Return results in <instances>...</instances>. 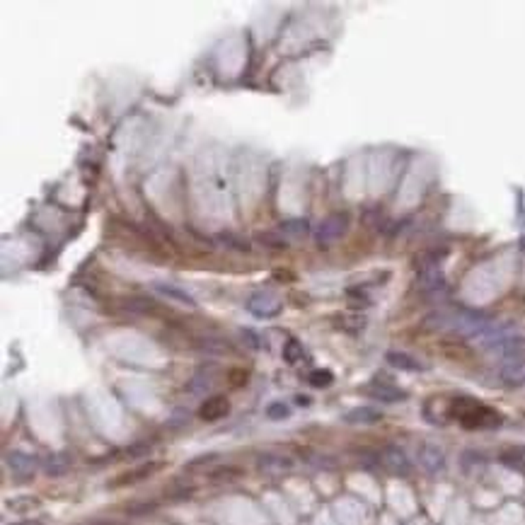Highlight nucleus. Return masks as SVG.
I'll use <instances>...</instances> for the list:
<instances>
[{
    "instance_id": "1",
    "label": "nucleus",
    "mask_w": 525,
    "mask_h": 525,
    "mask_svg": "<svg viewBox=\"0 0 525 525\" xmlns=\"http://www.w3.org/2000/svg\"><path fill=\"white\" fill-rule=\"evenodd\" d=\"M450 417L458 419L465 429H496L501 426V414L494 412L487 404H480L477 400H470V397H460V400H453L450 404Z\"/></svg>"
},
{
    "instance_id": "2",
    "label": "nucleus",
    "mask_w": 525,
    "mask_h": 525,
    "mask_svg": "<svg viewBox=\"0 0 525 525\" xmlns=\"http://www.w3.org/2000/svg\"><path fill=\"white\" fill-rule=\"evenodd\" d=\"M346 230H349V216L346 213H332V216H327L317 225L315 240H317L319 247H329L332 243H337Z\"/></svg>"
},
{
    "instance_id": "3",
    "label": "nucleus",
    "mask_w": 525,
    "mask_h": 525,
    "mask_svg": "<svg viewBox=\"0 0 525 525\" xmlns=\"http://www.w3.org/2000/svg\"><path fill=\"white\" fill-rule=\"evenodd\" d=\"M380 465L385 467L390 475L395 477H409L412 475V463H409L407 453H404L402 448H397V445H385V448L380 450Z\"/></svg>"
},
{
    "instance_id": "4",
    "label": "nucleus",
    "mask_w": 525,
    "mask_h": 525,
    "mask_svg": "<svg viewBox=\"0 0 525 525\" xmlns=\"http://www.w3.org/2000/svg\"><path fill=\"white\" fill-rule=\"evenodd\" d=\"M5 465L13 472L15 480H20V482H27L36 475V460L31 458V455L22 453V450H10V453H5Z\"/></svg>"
},
{
    "instance_id": "5",
    "label": "nucleus",
    "mask_w": 525,
    "mask_h": 525,
    "mask_svg": "<svg viewBox=\"0 0 525 525\" xmlns=\"http://www.w3.org/2000/svg\"><path fill=\"white\" fill-rule=\"evenodd\" d=\"M247 310L254 317L271 319V317H276V315H281L283 303L278 301L276 296H271V293H254L247 301Z\"/></svg>"
},
{
    "instance_id": "6",
    "label": "nucleus",
    "mask_w": 525,
    "mask_h": 525,
    "mask_svg": "<svg viewBox=\"0 0 525 525\" xmlns=\"http://www.w3.org/2000/svg\"><path fill=\"white\" fill-rule=\"evenodd\" d=\"M160 467H162V463H157V460H153V463H143V465L134 467V470L122 472L117 480L109 482V487H112V489H119V487L138 484V482H143V480H148V477H153L155 472L160 470Z\"/></svg>"
},
{
    "instance_id": "7",
    "label": "nucleus",
    "mask_w": 525,
    "mask_h": 525,
    "mask_svg": "<svg viewBox=\"0 0 525 525\" xmlns=\"http://www.w3.org/2000/svg\"><path fill=\"white\" fill-rule=\"evenodd\" d=\"M417 458H419V465H422L429 475H438V472L445 470L443 450H440L438 445H433V443H424L422 448H419Z\"/></svg>"
},
{
    "instance_id": "8",
    "label": "nucleus",
    "mask_w": 525,
    "mask_h": 525,
    "mask_svg": "<svg viewBox=\"0 0 525 525\" xmlns=\"http://www.w3.org/2000/svg\"><path fill=\"white\" fill-rule=\"evenodd\" d=\"M417 286L426 296H438L440 291H445V278L438 266H424V269H419Z\"/></svg>"
},
{
    "instance_id": "9",
    "label": "nucleus",
    "mask_w": 525,
    "mask_h": 525,
    "mask_svg": "<svg viewBox=\"0 0 525 525\" xmlns=\"http://www.w3.org/2000/svg\"><path fill=\"white\" fill-rule=\"evenodd\" d=\"M498 377L506 387L525 385V359H511L498 368Z\"/></svg>"
},
{
    "instance_id": "10",
    "label": "nucleus",
    "mask_w": 525,
    "mask_h": 525,
    "mask_svg": "<svg viewBox=\"0 0 525 525\" xmlns=\"http://www.w3.org/2000/svg\"><path fill=\"white\" fill-rule=\"evenodd\" d=\"M491 351H496L503 359H525V337H501L498 341L489 346Z\"/></svg>"
},
{
    "instance_id": "11",
    "label": "nucleus",
    "mask_w": 525,
    "mask_h": 525,
    "mask_svg": "<svg viewBox=\"0 0 525 525\" xmlns=\"http://www.w3.org/2000/svg\"><path fill=\"white\" fill-rule=\"evenodd\" d=\"M228 412H230V402L225 400L223 395H213L199 407V419H203V422H218V419H223Z\"/></svg>"
},
{
    "instance_id": "12",
    "label": "nucleus",
    "mask_w": 525,
    "mask_h": 525,
    "mask_svg": "<svg viewBox=\"0 0 525 525\" xmlns=\"http://www.w3.org/2000/svg\"><path fill=\"white\" fill-rule=\"evenodd\" d=\"M153 291L160 293L162 298H167V301H172V303H180V305H187V308H196V301H194V296H189L185 288L175 286V283L157 281V283H153Z\"/></svg>"
},
{
    "instance_id": "13",
    "label": "nucleus",
    "mask_w": 525,
    "mask_h": 525,
    "mask_svg": "<svg viewBox=\"0 0 525 525\" xmlns=\"http://www.w3.org/2000/svg\"><path fill=\"white\" fill-rule=\"evenodd\" d=\"M366 395H371L373 400H380V402L407 400V392L400 390V387H395V385H390V382H373V385L366 387Z\"/></svg>"
},
{
    "instance_id": "14",
    "label": "nucleus",
    "mask_w": 525,
    "mask_h": 525,
    "mask_svg": "<svg viewBox=\"0 0 525 525\" xmlns=\"http://www.w3.org/2000/svg\"><path fill=\"white\" fill-rule=\"evenodd\" d=\"M257 467H259V472H264L269 477H281L293 470V460L283 458V455H261Z\"/></svg>"
},
{
    "instance_id": "15",
    "label": "nucleus",
    "mask_w": 525,
    "mask_h": 525,
    "mask_svg": "<svg viewBox=\"0 0 525 525\" xmlns=\"http://www.w3.org/2000/svg\"><path fill=\"white\" fill-rule=\"evenodd\" d=\"M385 361L392 366V368H400V371H409V373H417V371H424V366L419 364L414 356L404 354V351H387Z\"/></svg>"
},
{
    "instance_id": "16",
    "label": "nucleus",
    "mask_w": 525,
    "mask_h": 525,
    "mask_svg": "<svg viewBox=\"0 0 525 525\" xmlns=\"http://www.w3.org/2000/svg\"><path fill=\"white\" fill-rule=\"evenodd\" d=\"M380 419H382V414L377 412L375 407H356L344 414L346 424H375V422H380Z\"/></svg>"
},
{
    "instance_id": "17",
    "label": "nucleus",
    "mask_w": 525,
    "mask_h": 525,
    "mask_svg": "<svg viewBox=\"0 0 525 525\" xmlns=\"http://www.w3.org/2000/svg\"><path fill=\"white\" fill-rule=\"evenodd\" d=\"M68 467H71V460L66 458V455H49L44 463V470L49 472L51 477H61L68 472Z\"/></svg>"
},
{
    "instance_id": "18",
    "label": "nucleus",
    "mask_w": 525,
    "mask_h": 525,
    "mask_svg": "<svg viewBox=\"0 0 525 525\" xmlns=\"http://www.w3.org/2000/svg\"><path fill=\"white\" fill-rule=\"evenodd\" d=\"M303 356H305V351H303V344L298 339H288L286 346H283V361L291 366L301 364Z\"/></svg>"
},
{
    "instance_id": "19",
    "label": "nucleus",
    "mask_w": 525,
    "mask_h": 525,
    "mask_svg": "<svg viewBox=\"0 0 525 525\" xmlns=\"http://www.w3.org/2000/svg\"><path fill=\"white\" fill-rule=\"evenodd\" d=\"M278 230L288 235H296V238H303V235H308L310 228H308V220L296 218V220H283V223L278 225Z\"/></svg>"
},
{
    "instance_id": "20",
    "label": "nucleus",
    "mask_w": 525,
    "mask_h": 525,
    "mask_svg": "<svg viewBox=\"0 0 525 525\" xmlns=\"http://www.w3.org/2000/svg\"><path fill=\"white\" fill-rule=\"evenodd\" d=\"M36 506H39V501L31 496H20V498H10L8 501V508L15 513H29L31 508H36Z\"/></svg>"
},
{
    "instance_id": "21",
    "label": "nucleus",
    "mask_w": 525,
    "mask_h": 525,
    "mask_svg": "<svg viewBox=\"0 0 525 525\" xmlns=\"http://www.w3.org/2000/svg\"><path fill=\"white\" fill-rule=\"evenodd\" d=\"M257 243H261L264 247H269V250H286L288 247L286 240H283L281 235H276V233H259V235H257Z\"/></svg>"
},
{
    "instance_id": "22",
    "label": "nucleus",
    "mask_w": 525,
    "mask_h": 525,
    "mask_svg": "<svg viewBox=\"0 0 525 525\" xmlns=\"http://www.w3.org/2000/svg\"><path fill=\"white\" fill-rule=\"evenodd\" d=\"M308 382L312 387H329L334 382V375H332V371H322V368H317V371H312L308 375Z\"/></svg>"
},
{
    "instance_id": "23",
    "label": "nucleus",
    "mask_w": 525,
    "mask_h": 525,
    "mask_svg": "<svg viewBox=\"0 0 525 525\" xmlns=\"http://www.w3.org/2000/svg\"><path fill=\"white\" fill-rule=\"evenodd\" d=\"M238 477H243V470L240 467H220V470H216L211 475L213 482H233L238 480Z\"/></svg>"
},
{
    "instance_id": "24",
    "label": "nucleus",
    "mask_w": 525,
    "mask_h": 525,
    "mask_svg": "<svg viewBox=\"0 0 525 525\" xmlns=\"http://www.w3.org/2000/svg\"><path fill=\"white\" fill-rule=\"evenodd\" d=\"M155 508H157L155 501H138V503L126 506V513H129V516H148V513H153Z\"/></svg>"
},
{
    "instance_id": "25",
    "label": "nucleus",
    "mask_w": 525,
    "mask_h": 525,
    "mask_svg": "<svg viewBox=\"0 0 525 525\" xmlns=\"http://www.w3.org/2000/svg\"><path fill=\"white\" fill-rule=\"evenodd\" d=\"M288 414H291V409H288L283 402H274V404H269V407H266V417H269V419H286Z\"/></svg>"
},
{
    "instance_id": "26",
    "label": "nucleus",
    "mask_w": 525,
    "mask_h": 525,
    "mask_svg": "<svg viewBox=\"0 0 525 525\" xmlns=\"http://www.w3.org/2000/svg\"><path fill=\"white\" fill-rule=\"evenodd\" d=\"M220 240L223 243H228V247H233V250H240V252H247L250 247H247V243H243V240H238V238H233V235H220Z\"/></svg>"
},
{
    "instance_id": "27",
    "label": "nucleus",
    "mask_w": 525,
    "mask_h": 525,
    "mask_svg": "<svg viewBox=\"0 0 525 525\" xmlns=\"http://www.w3.org/2000/svg\"><path fill=\"white\" fill-rule=\"evenodd\" d=\"M296 402L301 404V407H308V404H310V397H303V395H298V397H296Z\"/></svg>"
},
{
    "instance_id": "28",
    "label": "nucleus",
    "mask_w": 525,
    "mask_h": 525,
    "mask_svg": "<svg viewBox=\"0 0 525 525\" xmlns=\"http://www.w3.org/2000/svg\"><path fill=\"white\" fill-rule=\"evenodd\" d=\"M13 525H44V523H41V521H17Z\"/></svg>"
},
{
    "instance_id": "29",
    "label": "nucleus",
    "mask_w": 525,
    "mask_h": 525,
    "mask_svg": "<svg viewBox=\"0 0 525 525\" xmlns=\"http://www.w3.org/2000/svg\"><path fill=\"white\" fill-rule=\"evenodd\" d=\"M523 250H525V238H523Z\"/></svg>"
}]
</instances>
